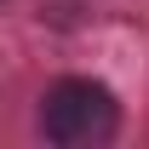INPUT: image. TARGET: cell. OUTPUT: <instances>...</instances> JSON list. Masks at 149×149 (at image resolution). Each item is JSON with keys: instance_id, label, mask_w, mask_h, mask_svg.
Returning <instances> with one entry per match:
<instances>
[{"instance_id": "1", "label": "cell", "mask_w": 149, "mask_h": 149, "mask_svg": "<svg viewBox=\"0 0 149 149\" xmlns=\"http://www.w3.org/2000/svg\"><path fill=\"white\" fill-rule=\"evenodd\" d=\"M120 126L115 92L97 80H57L40 97V132L57 149H86V143H109Z\"/></svg>"}]
</instances>
